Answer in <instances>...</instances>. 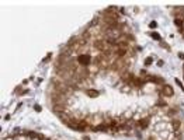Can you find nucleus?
<instances>
[{"mask_svg":"<svg viewBox=\"0 0 184 140\" xmlns=\"http://www.w3.org/2000/svg\"><path fill=\"white\" fill-rule=\"evenodd\" d=\"M83 91H84L86 95H89L90 98H96V97H98V95H100L98 91H96V90H93V88H84Z\"/></svg>","mask_w":184,"mask_h":140,"instance_id":"obj_8","label":"nucleus"},{"mask_svg":"<svg viewBox=\"0 0 184 140\" xmlns=\"http://www.w3.org/2000/svg\"><path fill=\"white\" fill-rule=\"evenodd\" d=\"M149 121H150V119H149V116H146L145 119H140V121H138V122H136V126H138L140 130H143V129H146V127L149 126Z\"/></svg>","mask_w":184,"mask_h":140,"instance_id":"obj_6","label":"nucleus"},{"mask_svg":"<svg viewBox=\"0 0 184 140\" xmlns=\"http://www.w3.org/2000/svg\"><path fill=\"white\" fill-rule=\"evenodd\" d=\"M160 46H162V48H165L166 50H171V48L169 46V44H167V42H160Z\"/></svg>","mask_w":184,"mask_h":140,"instance_id":"obj_14","label":"nucleus"},{"mask_svg":"<svg viewBox=\"0 0 184 140\" xmlns=\"http://www.w3.org/2000/svg\"><path fill=\"white\" fill-rule=\"evenodd\" d=\"M183 72H184V64H183Z\"/></svg>","mask_w":184,"mask_h":140,"instance_id":"obj_23","label":"nucleus"},{"mask_svg":"<svg viewBox=\"0 0 184 140\" xmlns=\"http://www.w3.org/2000/svg\"><path fill=\"white\" fill-rule=\"evenodd\" d=\"M82 140H90V137H89V136H84V135H83V137H82Z\"/></svg>","mask_w":184,"mask_h":140,"instance_id":"obj_21","label":"nucleus"},{"mask_svg":"<svg viewBox=\"0 0 184 140\" xmlns=\"http://www.w3.org/2000/svg\"><path fill=\"white\" fill-rule=\"evenodd\" d=\"M156 107H157V108H166V107H167V101H165V99H159V101L156 102Z\"/></svg>","mask_w":184,"mask_h":140,"instance_id":"obj_12","label":"nucleus"},{"mask_svg":"<svg viewBox=\"0 0 184 140\" xmlns=\"http://www.w3.org/2000/svg\"><path fill=\"white\" fill-rule=\"evenodd\" d=\"M156 27H157V23H156V21H150V23H149V28L155 30Z\"/></svg>","mask_w":184,"mask_h":140,"instance_id":"obj_15","label":"nucleus"},{"mask_svg":"<svg viewBox=\"0 0 184 140\" xmlns=\"http://www.w3.org/2000/svg\"><path fill=\"white\" fill-rule=\"evenodd\" d=\"M34 109H35L37 112H41V109H42V107H41V105H38V104H35V105H34Z\"/></svg>","mask_w":184,"mask_h":140,"instance_id":"obj_17","label":"nucleus"},{"mask_svg":"<svg viewBox=\"0 0 184 140\" xmlns=\"http://www.w3.org/2000/svg\"><path fill=\"white\" fill-rule=\"evenodd\" d=\"M76 62L80 67H90L93 64V56L90 53H82L76 56Z\"/></svg>","mask_w":184,"mask_h":140,"instance_id":"obj_1","label":"nucleus"},{"mask_svg":"<svg viewBox=\"0 0 184 140\" xmlns=\"http://www.w3.org/2000/svg\"><path fill=\"white\" fill-rule=\"evenodd\" d=\"M148 140H156V137H155V136H149V139Z\"/></svg>","mask_w":184,"mask_h":140,"instance_id":"obj_22","label":"nucleus"},{"mask_svg":"<svg viewBox=\"0 0 184 140\" xmlns=\"http://www.w3.org/2000/svg\"><path fill=\"white\" fill-rule=\"evenodd\" d=\"M149 36H150L152 39H155V41H160V39H162L160 34H159L157 31H152V32H149Z\"/></svg>","mask_w":184,"mask_h":140,"instance_id":"obj_10","label":"nucleus"},{"mask_svg":"<svg viewBox=\"0 0 184 140\" xmlns=\"http://www.w3.org/2000/svg\"><path fill=\"white\" fill-rule=\"evenodd\" d=\"M145 83H146V81H145V78H143V77H140V76H139V77L134 76L129 84H131L132 87H136V88H142V87L145 86Z\"/></svg>","mask_w":184,"mask_h":140,"instance_id":"obj_5","label":"nucleus"},{"mask_svg":"<svg viewBox=\"0 0 184 140\" xmlns=\"http://www.w3.org/2000/svg\"><path fill=\"white\" fill-rule=\"evenodd\" d=\"M152 63H153V56H148V58L143 60V66H145V67H149V66H152Z\"/></svg>","mask_w":184,"mask_h":140,"instance_id":"obj_11","label":"nucleus"},{"mask_svg":"<svg viewBox=\"0 0 184 140\" xmlns=\"http://www.w3.org/2000/svg\"><path fill=\"white\" fill-rule=\"evenodd\" d=\"M159 94H160L162 97H165V98H171V97L174 95V90H173V87H171V86L165 84V86H162V88H160Z\"/></svg>","mask_w":184,"mask_h":140,"instance_id":"obj_3","label":"nucleus"},{"mask_svg":"<svg viewBox=\"0 0 184 140\" xmlns=\"http://www.w3.org/2000/svg\"><path fill=\"white\" fill-rule=\"evenodd\" d=\"M145 78L146 83H153V84H159V86H165V78L163 77H159V76H150L148 74Z\"/></svg>","mask_w":184,"mask_h":140,"instance_id":"obj_4","label":"nucleus"},{"mask_svg":"<svg viewBox=\"0 0 184 140\" xmlns=\"http://www.w3.org/2000/svg\"><path fill=\"white\" fill-rule=\"evenodd\" d=\"M174 25L176 27H179L180 30L183 28V25H184V18L183 17H174Z\"/></svg>","mask_w":184,"mask_h":140,"instance_id":"obj_9","label":"nucleus"},{"mask_svg":"<svg viewBox=\"0 0 184 140\" xmlns=\"http://www.w3.org/2000/svg\"><path fill=\"white\" fill-rule=\"evenodd\" d=\"M179 113V109L177 108H169V111H167V115L169 116H176Z\"/></svg>","mask_w":184,"mask_h":140,"instance_id":"obj_13","label":"nucleus"},{"mask_svg":"<svg viewBox=\"0 0 184 140\" xmlns=\"http://www.w3.org/2000/svg\"><path fill=\"white\" fill-rule=\"evenodd\" d=\"M28 93V88H24V90H23V91H21V93L18 94V95H25V94Z\"/></svg>","mask_w":184,"mask_h":140,"instance_id":"obj_18","label":"nucleus"},{"mask_svg":"<svg viewBox=\"0 0 184 140\" xmlns=\"http://www.w3.org/2000/svg\"><path fill=\"white\" fill-rule=\"evenodd\" d=\"M92 45H93V49H94V50H97V52H100V53L108 48L107 44H106V39H104L103 36H96V38L93 39Z\"/></svg>","mask_w":184,"mask_h":140,"instance_id":"obj_2","label":"nucleus"},{"mask_svg":"<svg viewBox=\"0 0 184 140\" xmlns=\"http://www.w3.org/2000/svg\"><path fill=\"white\" fill-rule=\"evenodd\" d=\"M51 59H52V53H48V55H46V58L44 59V60H42V62H44V63H46L48 60H51Z\"/></svg>","mask_w":184,"mask_h":140,"instance_id":"obj_16","label":"nucleus"},{"mask_svg":"<svg viewBox=\"0 0 184 140\" xmlns=\"http://www.w3.org/2000/svg\"><path fill=\"white\" fill-rule=\"evenodd\" d=\"M183 80H184V76H183Z\"/></svg>","mask_w":184,"mask_h":140,"instance_id":"obj_24","label":"nucleus"},{"mask_svg":"<svg viewBox=\"0 0 184 140\" xmlns=\"http://www.w3.org/2000/svg\"><path fill=\"white\" fill-rule=\"evenodd\" d=\"M170 126H171V129H173L174 132H179L180 127H181V121H180V119H171V121H170Z\"/></svg>","mask_w":184,"mask_h":140,"instance_id":"obj_7","label":"nucleus"},{"mask_svg":"<svg viewBox=\"0 0 184 140\" xmlns=\"http://www.w3.org/2000/svg\"><path fill=\"white\" fill-rule=\"evenodd\" d=\"M163 64H165L163 60H157V66H163Z\"/></svg>","mask_w":184,"mask_h":140,"instance_id":"obj_20","label":"nucleus"},{"mask_svg":"<svg viewBox=\"0 0 184 140\" xmlns=\"http://www.w3.org/2000/svg\"><path fill=\"white\" fill-rule=\"evenodd\" d=\"M177 56H179L181 60H184V53H183V52H179V53H177Z\"/></svg>","mask_w":184,"mask_h":140,"instance_id":"obj_19","label":"nucleus"}]
</instances>
